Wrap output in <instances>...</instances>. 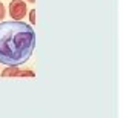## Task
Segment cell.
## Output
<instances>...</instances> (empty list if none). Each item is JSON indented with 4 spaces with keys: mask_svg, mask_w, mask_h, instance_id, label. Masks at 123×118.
Segmentation results:
<instances>
[{
    "mask_svg": "<svg viewBox=\"0 0 123 118\" xmlns=\"http://www.w3.org/2000/svg\"><path fill=\"white\" fill-rule=\"evenodd\" d=\"M9 16H11V18L20 22L22 18L26 16L25 2H22V0H12V2L9 3Z\"/></svg>",
    "mask_w": 123,
    "mask_h": 118,
    "instance_id": "cell-2",
    "label": "cell"
},
{
    "mask_svg": "<svg viewBox=\"0 0 123 118\" xmlns=\"http://www.w3.org/2000/svg\"><path fill=\"white\" fill-rule=\"evenodd\" d=\"M36 48V32L17 20L0 23V63L15 67L25 64Z\"/></svg>",
    "mask_w": 123,
    "mask_h": 118,
    "instance_id": "cell-1",
    "label": "cell"
},
{
    "mask_svg": "<svg viewBox=\"0 0 123 118\" xmlns=\"http://www.w3.org/2000/svg\"><path fill=\"white\" fill-rule=\"evenodd\" d=\"M28 2H34V0H28Z\"/></svg>",
    "mask_w": 123,
    "mask_h": 118,
    "instance_id": "cell-4",
    "label": "cell"
},
{
    "mask_svg": "<svg viewBox=\"0 0 123 118\" xmlns=\"http://www.w3.org/2000/svg\"><path fill=\"white\" fill-rule=\"evenodd\" d=\"M5 17V6H3V3H0V20Z\"/></svg>",
    "mask_w": 123,
    "mask_h": 118,
    "instance_id": "cell-3",
    "label": "cell"
}]
</instances>
